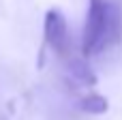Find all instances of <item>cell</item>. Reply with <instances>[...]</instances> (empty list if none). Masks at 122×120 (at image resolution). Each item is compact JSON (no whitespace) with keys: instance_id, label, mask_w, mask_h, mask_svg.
Returning <instances> with one entry per match:
<instances>
[{"instance_id":"cell-1","label":"cell","mask_w":122,"mask_h":120,"mask_svg":"<svg viewBox=\"0 0 122 120\" xmlns=\"http://www.w3.org/2000/svg\"><path fill=\"white\" fill-rule=\"evenodd\" d=\"M122 41V11L114 0H88L81 56L92 58L112 49Z\"/></svg>"},{"instance_id":"cell-2","label":"cell","mask_w":122,"mask_h":120,"mask_svg":"<svg viewBox=\"0 0 122 120\" xmlns=\"http://www.w3.org/2000/svg\"><path fill=\"white\" fill-rule=\"evenodd\" d=\"M43 47H49L60 58H71V34L66 26V17L60 9H49L43 19Z\"/></svg>"},{"instance_id":"cell-4","label":"cell","mask_w":122,"mask_h":120,"mask_svg":"<svg viewBox=\"0 0 122 120\" xmlns=\"http://www.w3.org/2000/svg\"><path fill=\"white\" fill-rule=\"evenodd\" d=\"M77 107L84 112V114H90V116H101L109 110V101L99 94V92H88L84 97H79L77 101Z\"/></svg>"},{"instance_id":"cell-3","label":"cell","mask_w":122,"mask_h":120,"mask_svg":"<svg viewBox=\"0 0 122 120\" xmlns=\"http://www.w3.org/2000/svg\"><path fill=\"white\" fill-rule=\"evenodd\" d=\"M66 84L71 88H94L97 86V73L92 67L86 62V58H69L66 60V71H64Z\"/></svg>"}]
</instances>
